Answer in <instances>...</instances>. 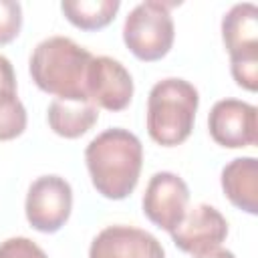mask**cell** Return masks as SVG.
Returning <instances> with one entry per match:
<instances>
[{
  "label": "cell",
  "mask_w": 258,
  "mask_h": 258,
  "mask_svg": "<svg viewBox=\"0 0 258 258\" xmlns=\"http://www.w3.org/2000/svg\"><path fill=\"white\" fill-rule=\"evenodd\" d=\"M2 91H16V75L12 62L4 54H0V93Z\"/></svg>",
  "instance_id": "18"
},
{
  "label": "cell",
  "mask_w": 258,
  "mask_h": 258,
  "mask_svg": "<svg viewBox=\"0 0 258 258\" xmlns=\"http://www.w3.org/2000/svg\"><path fill=\"white\" fill-rule=\"evenodd\" d=\"M89 258H165V250L153 234L117 224L93 238Z\"/></svg>",
  "instance_id": "11"
},
{
  "label": "cell",
  "mask_w": 258,
  "mask_h": 258,
  "mask_svg": "<svg viewBox=\"0 0 258 258\" xmlns=\"http://www.w3.org/2000/svg\"><path fill=\"white\" fill-rule=\"evenodd\" d=\"M0 258H48V256L30 238L16 236L0 244Z\"/></svg>",
  "instance_id": "17"
},
{
  "label": "cell",
  "mask_w": 258,
  "mask_h": 258,
  "mask_svg": "<svg viewBox=\"0 0 258 258\" xmlns=\"http://www.w3.org/2000/svg\"><path fill=\"white\" fill-rule=\"evenodd\" d=\"M93 54L69 36H50L40 40L28 62L36 87L56 99L89 101L87 71Z\"/></svg>",
  "instance_id": "2"
},
{
  "label": "cell",
  "mask_w": 258,
  "mask_h": 258,
  "mask_svg": "<svg viewBox=\"0 0 258 258\" xmlns=\"http://www.w3.org/2000/svg\"><path fill=\"white\" fill-rule=\"evenodd\" d=\"M119 0H64L60 10L67 20L81 30H101L119 12Z\"/></svg>",
  "instance_id": "14"
},
{
  "label": "cell",
  "mask_w": 258,
  "mask_h": 258,
  "mask_svg": "<svg viewBox=\"0 0 258 258\" xmlns=\"http://www.w3.org/2000/svg\"><path fill=\"white\" fill-rule=\"evenodd\" d=\"M48 127L64 137V139H77L85 135L99 119V109L91 101H64V99H52L46 111Z\"/></svg>",
  "instance_id": "13"
},
{
  "label": "cell",
  "mask_w": 258,
  "mask_h": 258,
  "mask_svg": "<svg viewBox=\"0 0 258 258\" xmlns=\"http://www.w3.org/2000/svg\"><path fill=\"white\" fill-rule=\"evenodd\" d=\"M222 189L226 198L242 212H258V159L236 157L222 169Z\"/></svg>",
  "instance_id": "12"
},
{
  "label": "cell",
  "mask_w": 258,
  "mask_h": 258,
  "mask_svg": "<svg viewBox=\"0 0 258 258\" xmlns=\"http://www.w3.org/2000/svg\"><path fill=\"white\" fill-rule=\"evenodd\" d=\"M87 97L97 109L123 111L133 99V79L119 60L93 56L87 71Z\"/></svg>",
  "instance_id": "10"
},
{
  "label": "cell",
  "mask_w": 258,
  "mask_h": 258,
  "mask_svg": "<svg viewBox=\"0 0 258 258\" xmlns=\"http://www.w3.org/2000/svg\"><path fill=\"white\" fill-rule=\"evenodd\" d=\"M256 107L240 99L218 101L208 115V129L212 139L228 149H240L256 145L258 123Z\"/></svg>",
  "instance_id": "8"
},
{
  "label": "cell",
  "mask_w": 258,
  "mask_h": 258,
  "mask_svg": "<svg viewBox=\"0 0 258 258\" xmlns=\"http://www.w3.org/2000/svg\"><path fill=\"white\" fill-rule=\"evenodd\" d=\"M26 129V109L16 91L0 93V141H10Z\"/></svg>",
  "instance_id": "15"
},
{
  "label": "cell",
  "mask_w": 258,
  "mask_h": 258,
  "mask_svg": "<svg viewBox=\"0 0 258 258\" xmlns=\"http://www.w3.org/2000/svg\"><path fill=\"white\" fill-rule=\"evenodd\" d=\"M200 93L185 79L167 77L157 81L147 97L149 137L163 147L183 143L194 129Z\"/></svg>",
  "instance_id": "3"
},
{
  "label": "cell",
  "mask_w": 258,
  "mask_h": 258,
  "mask_svg": "<svg viewBox=\"0 0 258 258\" xmlns=\"http://www.w3.org/2000/svg\"><path fill=\"white\" fill-rule=\"evenodd\" d=\"M189 202L187 183L171 171H157L149 177L143 194V214L157 228L171 232L183 218Z\"/></svg>",
  "instance_id": "7"
},
{
  "label": "cell",
  "mask_w": 258,
  "mask_h": 258,
  "mask_svg": "<svg viewBox=\"0 0 258 258\" xmlns=\"http://www.w3.org/2000/svg\"><path fill=\"white\" fill-rule=\"evenodd\" d=\"M22 28V6L14 0H0V46L12 42Z\"/></svg>",
  "instance_id": "16"
},
{
  "label": "cell",
  "mask_w": 258,
  "mask_h": 258,
  "mask_svg": "<svg viewBox=\"0 0 258 258\" xmlns=\"http://www.w3.org/2000/svg\"><path fill=\"white\" fill-rule=\"evenodd\" d=\"M171 6H175V2L145 0L127 14L123 42L133 56L151 62L163 58L171 50L175 38V26L169 14Z\"/></svg>",
  "instance_id": "5"
},
{
  "label": "cell",
  "mask_w": 258,
  "mask_h": 258,
  "mask_svg": "<svg viewBox=\"0 0 258 258\" xmlns=\"http://www.w3.org/2000/svg\"><path fill=\"white\" fill-rule=\"evenodd\" d=\"M73 210V189L71 183L60 175H40L36 177L26 194L24 212L28 224L42 232H58Z\"/></svg>",
  "instance_id": "6"
},
{
  "label": "cell",
  "mask_w": 258,
  "mask_h": 258,
  "mask_svg": "<svg viewBox=\"0 0 258 258\" xmlns=\"http://www.w3.org/2000/svg\"><path fill=\"white\" fill-rule=\"evenodd\" d=\"M93 187L107 200H125L139 181L143 145L127 129L113 127L99 133L85 149Z\"/></svg>",
  "instance_id": "1"
},
{
  "label": "cell",
  "mask_w": 258,
  "mask_h": 258,
  "mask_svg": "<svg viewBox=\"0 0 258 258\" xmlns=\"http://www.w3.org/2000/svg\"><path fill=\"white\" fill-rule=\"evenodd\" d=\"M173 244L187 254H202L218 248L228 236V222L220 210L210 204H198L185 210L181 222L169 232Z\"/></svg>",
  "instance_id": "9"
},
{
  "label": "cell",
  "mask_w": 258,
  "mask_h": 258,
  "mask_svg": "<svg viewBox=\"0 0 258 258\" xmlns=\"http://www.w3.org/2000/svg\"><path fill=\"white\" fill-rule=\"evenodd\" d=\"M194 258H236V256H234V252H230V250L218 246V248H212V250H208V252L196 254Z\"/></svg>",
  "instance_id": "19"
},
{
  "label": "cell",
  "mask_w": 258,
  "mask_h": 258,
  "mask_svg": "<svg viewBox=\"0 0 258 258\" xmlns=\"http://www.w3.org/2000/svg\"><path fill=\"white\" fill-rule=\"evenodd\" d=\"M222 40L230 54V71L238 87L258 89V8L234 4L222 18Z\"/></svg>",
  "instance_id": "4"
}]
</instances>
